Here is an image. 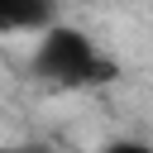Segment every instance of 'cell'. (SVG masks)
Returning a JSON list of instances; mask_svg holds the SVG:
<instances>
[{
    "label": "cell",
    "instance_id": "cell-4",
    "mask_svg": "<svg viewBox=\"0 0 153 153\" xmlns=\"http://www.w3.org/2000/svg\"><path fill=\"white\" fill-rule=\"evenodd\" d=\"M0 153H53L48 143H10V148H0Z\"/></svg>",
    "mask_w": 153,
    "mask_h": 153
},
{
    "label": "cell",
    "instance_id": "cell-1",
    "mask_svg": "<svg viewBox=\"0 0 153 153\" xmlns=\"http://www.w3.org/2000/svg\"><path fill=\"white\" fill-rule=\"evenodd\" d=\"M29 72L57 91H76V86H105L120 76V67L91 43V33L72 29V24H48L38 29V43H33V57H29Z\"/></svg>",
    "mask_w": 153,
    "mask_h": 153
},
{
    "label": "cell",
    "instance_id": "cell-3",
    "mask_svg": "<svg viewBox=\"0 0 153 153\" xmlns=\"http://www.w3.org/2000/svg\"><path fill=\"white\" fill-rule=\"evenodd\" d=\"M100 153H153V143H139V139H115V143H105Z\"/></svg>",
    "mask_w": 153,
    "mask_h": 153
},
{
    "label": "cell",
    "instance_id": "cell-2",
    "mask_svg": "<svg viewBox=\"0 0 153 153\" xmlns=\"http://www.w3.org/2000/svg\"><path fill=\"white\" fill-rule=\"evenodd\" d=\"M57 19L53 0H0V33H38Z\"/></svg>",
    "mask_w": 153,
    "mask_h": 153
}]
</instances>
